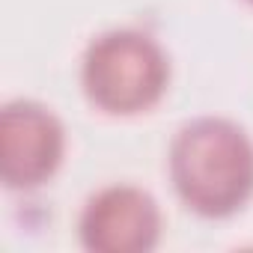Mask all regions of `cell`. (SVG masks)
<instances>
[{
    "mask_svg": "<svg viewBox=\"0 0 253 253\" xmlns=\"http://www.w3.org/2000/svg\"><path fill=\"white\" fill-rule=\"evenodd\" d=\"M167 167L179 200L203 217H229L253 197V143L232 119L200 116L182 125Z\"/></svg>",
    "mask_w": 253,
    "mask_h": 253,
    "instance_id": "obj_1",
    "label": "cell"
},
{
    "mask_svg": "<svg viewBox=\"0 0 253 253\" xmlns=\"http://www.w3.org/2000/svg\"><path fill=\"white\" fill-rule=\"evenodd\" d=\"M170 81L164 48L143 30L119 27L95 36L81 60L86 98L104 113H140L152 107Z\"/></svg>",
    "mask_w": 253,
    "mask_h": 253,
    "instance_id": "obj_2",
    "label": "cell"
},
{
    "mask_svg": "<svg viewBox=\"0 0 253 253\" xmlns=\"http://www.w3.org/2000/svg\"><path fill=\"white\" fill-rule=\"evenodd\" d=\"M60 119L39 101H9L0 113V179L12 191L39 188L63 161Z\"/></svg>",
    "mask_w": 253,
    "mask_h": 253,
    "instance_id": "obj_3",
    "label": "cell"
},
{
    "mask_svg": "<svg viewBox=\"0 0 253 253\" xmlns=\"http://www.w3.org/2000/svg\"><path fill=\"white\" fill-rule=\"evenodd\" d=\"M78 232L92 253H146L161 238V209L137 185H107L86 200Z\"/></svg>",
    "mask_w": 253,
    "mask_h": 253,
    "instance_id": "obj_4",
    "label": "cell"
},
{
    "mask_svg": "<svg viewBox=\"0 0 253 253\" xmlns=\"http://www.w3.org/2000/svg\"><path fill=\"white\" fill-rule=\"evenodd\" d=\"M250 3H253V0H250Z\"/></svg>",
    "mask_w": 253,
    "mask_h": 253,
    "instance_id": "obj_5",
    "label": "cell"
}]
</instances>
